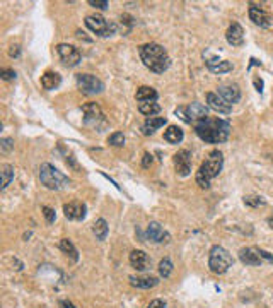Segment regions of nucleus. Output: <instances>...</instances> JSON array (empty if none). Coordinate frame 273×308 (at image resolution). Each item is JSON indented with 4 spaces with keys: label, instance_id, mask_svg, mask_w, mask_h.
Segmentation results:
<instances>
[{
    "label": "nucleus",
    "instance_id": "obj_6",
    "mask_svg": "<svg viewBox=\"0 0 273 308\" xmlns=\"http://www.w3.org/2000/svg\"><path fill=\"white\" fill-rule=\"evenodd\" d=\"M85 26H87L94 34H98V36H101V38L111 36V34H115L116 31V26L110 23V21H106L101 14L87 16L85 17Z\"/></svg>",
    "mask_w": 273,
    "mask_h": 308
},
{
    "label": "nucleus",
    "instance_id": "obj_33",
    "mask_svg": "<svg viewBox=\"0 0 273 308\" xmlns=\"http://www.w3.org/2000/svg\"><path fill=\"white\" fill-rule=\"evenodd\" d=\"M41 209H43V214H45L46 221H48L50 224H51V223H55V219H56L55 209H51V207H48V206H43Z\"/></svg>",
    "mask_w": 273,
    "mask_h": 308
},
{
    "label": "nucleus",
    "instance_id": "obj_19",
    "mask_svg": "<svg viewBox=\"0 0 273 308\" xmlns=\"http://www.w3.org/2000/svg\"><path fill=\"white\" fill-rule=\"evenodd\" d=\"M207 103H209V108H212L214 111H217V113L229 115L232 111V105H229L227 101H224V99L215 93L207 94Z\"/></svg>",
    "mask_w": 273,
    "mask_h": 308
},
{
    "label": "nucleus",
    "instance_id": "obj_40",
    "mask_svg": "<svg viewBox=\"0 0 273 308\" xmlns=\"http://www.w3.org/2000/svg\"><path fill=\"white\" fill-rule=\"evenodd\" d=\"M254 86H256L258 93H263V81L259 79V77H254Z\"/></svg>",
    "mask_w": 273,
    "mask_h": 308
},
{
    "label": "nucleus",
    "instance_id": "obj_36",
    "mask_svg": "<svg viewBox=\"0 0 273 308\" xmlns=\"http://www.w3.org/2000/svg\"><path fill=\"white\" fill-rule=\"evenodd\" d=\"M89 4H90L93 7L103 9V11H105V9H108V6H110V4H108V0H89Z\"/></svg>",
    "mask_w": 273,
    "mask_h": 308
},
{
    "label": "nucleus",
    "instance_id": "obj_10",
    "mask_svg": "<svg viewBox=\"0 0 273 308\" xmlns=\"http://www.w3.org/2000/svg\"><path fill=\"white\" fill-rule=\"evenodd\" d=\"M82 111H84V122L90 125V127H99V124L105 122V115H103L101 108H99L98 103H85L82 106Z\"/></svg>",
    "mask_w": 273,
    "mask_h": 308
},
{
    "label": "nucleus",
    "instance_id": "obj_1",
    "mask_svg": "<svg viewBox=\"0 0 273 308\" xmlns=\"http://www.w3.org/2000/svg\"><path fill=\"white\" fill-rule=\"evenodd\" d=\"M195 132H197V136L202 141L210 142V144H219V142H224L229 139L231 125H229V122H225V120L207 116V118L195 124Z\"/></svg>",
    "mask_w": 273,
    "mask_h": 308
},
{
    "label": "nucleus",
    "instance_id": "obj_9",
    "mask_svg": "<svg viewBox=\"0 0 273 308\" xmlns=\"http://www.w3.org/2000/svg\"><path fill=\"white\" fill-rule=\"evenodd\" d=\"M56 51H58L60 60H62L65 65H68V67H75V65H79L82 60L80 51L72 45H65V43H62V45L56 46Z\"/></svg>",
    "mask_w": 273,
    "mask_h": 308
},
{
    "label": "nucleus",
    "instance_id": "obj_17",
    "mask_svg": "<svg viewBox=\"0 0 273 308\" xmlns=\"http://www.w3.org/2000/svg\"><path fill=\"white\" fill-rule=\"evenodd\" d=\"M128 260H130V264H132V267L137 269V271H147V269L150 267V264H152V260H150V257L144 250L130 252Z\"/></svg>",
    "mask_w": 273,
    "mask_h": 308
},
{
    "label": "nucleus",
    "instance_id": "obj_18",
    "mask_svg": "<svg viewBox=\"0 0 273 308\" xmlns=\"http://www.w3.org/2000/svg\"><path fill=\"white\" fill-rule=\"evenodd\" d=\"M225 40L232 46H242L244 45V31L239 23H232L229 26L227 33H225Z\"/></svg>",
    "mask_w": 273,
    "mask_h": 308
},
{
    "label": "nucleus",
    "instance_id": "obj_31",
    "mask_svg": "<svg viewBox=\"0 0 273 308\" xmlns=\"http://www.w3.org/2000/svg\"><path fill=\"white\" fill-rule=\"evenodd\" d=\"M108 142H110L111 146H115V147H121L125 144V136L121 132H115V134H111V136H110Z\"/></svg>",
    "mask_w": 273,
    "mask_h": 308
},
{
    "label": "nucleus",
    "instance_id": "obj_4",
    "mask_svg": "<svg viewBox=\"0 0 273 308\" xmlns=\"http://www.w3.org/2000/svg\"><path fill=\"white\" fill-rule=\"evenodd\" d=\"M40 180L41 183L50 190H60L70 185V178L65 176L62 171H58L53 164L43 163L40 168Z\"/></svg>",
    "mask_w": 273,
    "mask_h": 308
},
{
    "label": "nucleus",
    "instance_id": "obj_21",
    "mask_svg": "<svg viewBox=\"0 0 273 308\" xmlns=\"http://www.w3.org/2000/svg\"><path fill=\"white\" fill-rule=\"evenodd\" d=\"M167 124L166 118H162V116H150V118H147L144 124H142V134L144 136H152L155 130H159L161 127Z\"/></svg>",
    "mask_w": 273,
    "mask_h": 308
},
{
    "label": "nucleus",
    "instance_id": "obj_23",
    "mask_svg": "<svg viewBox=\"0 0 273 308\" xmlns=\"http://www.w3.org/2000/svg\"><path fill=\"white\" fill-rule=\"evenodd\" d=\"M60 84H62V76H60L58 72L48 71V72H45L41 76V86L46 91H53V89L58 88Z\"/></svg>",
    "mask_w": 273,
    "mask_h": 308
},
{
    "label": "nucleus",
    "instance_id": "obj_11",
    "mask_svg": "<svg viewBox=\"0 0 273 308\" xmlns=\"http://www.w3.org/2000/svg\"><path fill=\"white\" fill-rule=\"evenodd\" d=\"M65 218L70 221H84L87 216V206L80 201H72L63 206Z\"/></svg>",
    "mask_w": 273,
    "mask_h": 308
},
{
    "label": "nucleus",
    "instance_id": "obj_12",
    "mask_svg": "<svg viewBox=\"0 0 273 308\" xmlns=\"http://www.w3.org/2000/svg\"><path fill=\"white\" fill-rule=\"evenodd\" d=\"M174 166L179 176H188L192 173V154H190V151H177V154L174 156Z\"/></svg>",
    "mask_w": 273,
    "mask_h": 308
},
{
    "label": "nucleus",
    "instance_id": "obj_20",
    "mask_svg": "<svg viewBox=\"0 0 273 308\" xmlns=\"http://www.w3.org/2000/svg\"><path fill=\"white\" fill-rule=\"evenodd\" d=\"M130 284L138 289H150L159 284V279L154 276H130Z\"/></svg>",
    "mask_w": 273,
    "mask_h": 308
},
{
    "label": "nucleus",
    "instance_id": "obj_8",
    "mask_svg": "<svg viewBox=\"0 0 273 308\" xmlns=\"http://www.w3.org/2000/svg\"><path fill=\"white\" fill-rule=\"evenodd\" d=\"M77 86L84 94H99L105 89L101 79H98L93 74H79L77 76Z\"/></svg>",
    "mask_w": 273,
    "mask_h": 308
},
{
    "label": "nucleus",
    "instance_id": "obj_24",
    "mask_svg": "<svg viewBox=\"0 0 273 308\" xmlns=\"http://www.w3.org/2000/svg\"><path fill=\"white\" fill-rule=\"evenodd\" d=\"M135 98L138 103H152V101H157L159 94H157V91L154 88H150V86H142V88L137 89Z\"/></svg>",
    "mask_w": 273,
    "mask_h": 308
},
{
    "label": "nucleus",
    "instance_id": "obj_39",
    "mask_svg": "<svg viewBox=\"0 0 273 308\" xmlns=\"http://www.w3.org/2000/svg\"><path fill=\"white\" fill-rule=\"evenodd\" d=\"M19 53H21V48H19V45H16V46H11V50H9V55L11 57H19Z\"/></svg>",
    "mask_w": 273,
    "mask_h": 308
},
{
    "label": "nucleus",
    "instance_id": "obj_5",
    "mask_svg": "<svg viewBox=\"0 0 273 308\" xmlns=\"http://www.w3.org/2000/svg\"><path fill=\"white\" fill-rule=\"evenodd\" d=\"M234 259L224 247L215 245L210 249L209 254V267L214 274H225L229 271V267H232Z\"/></svg>",
    "mask_w": 273,
    "mask_h": 308
},
{
    "label": "nucleus",
    "instance_id": "obj_15",
    "mask_svg": "<svg viewBox=\"0 0 273 308\" xmlns=\"http://www.w3.org/2000/svg\"><path fill=\"white\" fill-rule=\"evenodd\" d=\"M249 17L254 24L261 26V28H268L271 24V16L261 6H256V4H249Z\"/></svg>",
    "mask_w": 273,
    "mask_h": 308
},
{
    "label": "nucleus",
    "instance_id": "obj_34",
    "mask_svg": "<svg viewBox=\"0 0 273 308\" xmlns=\"http://www.w3.org/2000/svg\"><path fill=\"white\" fill-rule=\"evenodd\" d=\"M0 77H2L4 81H12V79H16V71L14 69H2V71H0Z\"/></svg>",
    "mask_w": 273,
    "mask_h": 308
},
{
    "label": "nucleus",
    "instance_id": "obj_27",
    "mask_svg": "<svg viewBox=\"0 0 273 308\" xmlns=\"http://www.w3.org/2000/svg\"><path fill=\"white\" fill-rule=\"evenodd\" d=\"M93 233L96 235V238L99 241H105L108 236V223L105 219H98L96 223L93 224Z\"/></svg>",
    "mask_w": 273,
    "mask_h": 308
},
{
    "label": "nucleus",
    "instance_id": "obj_41",
    "mask_svg": "<svg viewBox=\"0 0 273 308\" xmlns=\"http://www.w3.org/2000/svg\"><path fill=\"white\" fill-rule=\"evenodd\" d=\"M58 306H60V308H77L72 301H67V300H62V301H60Z\"/></svg>",
    "mask_w": 273,
    "mask_h": 308
},
{
    "label": "nucleus",
    "instance_id": "obj_42",
    "mask_svg": "<svg viewBox=\"0 0 273 308\" xmlns=\"http://www.w3.org/2000/svg\"><path fill=\"white\" fill-rule=\"evenodd\" d=\"M268 224H270V228L273 229V218H270V219H268Z\"/></svg>",
    "mask_w": 273,
    "mask_h": 308
},
{
    "label": "nucleus",
    "instance_id": "obj_16",
    "mask_svg": "<svg viewBox=\"0 0 273 308\" xmlns=\"http://www.w3.org/2000/svg\"><path fill=\"white\" fill-rule=\"evenodd\" d=\"M239 259L242 264H246V266H261V264L265 262L261 254H259V249H256V247H246V249H241Z\"/></svg>",
    "mask_w": 273,
    "mask_h": 308
},
{
    "label": "nucleus",
    "instance_id": "obj_25",
    "mask_svg": "<svg viewBox=\"0 0 273 308\" xmlns=\"http://www.w3.org/2000/svg\"><path fill=\"white\" fill-rule=\"evenodd\" d=\"M185 134H183V129L177 127V125H169L167 130L164 132V139L169 142V144H179L183 141Z\"/></svg>",
    "mask_w": 273,
    "mask_h": 308
},
{
    "label": "nucleus",
    "instance_id": "obj_28",
    "mask_svg": "<svg viewBox=\"0 0 273 308\" xmlns=\"http://www.w3.org/2000/svg\"><path fill=\"white\" fill-rule=\"evenodd\" d=\"M0 175H2V190H6L11 181L14 180V168L11 164H2L0 166Z\"/></svg>",
    "mask_w": 273,
    "mask_h": 308
},
{
    "label": "nucleus",
    "instance_id": "obj_7",
    "mask_svg": "<svg viewBox=\"0 0 273 308\" xmlns=\"http://www.w3.org/2000/svg\"><path fill=\"white\" fill-rule=\"evenodd\" d=\"M176 115H179L181 118L185 120L186 124H197L200 122V120L207 118V115H209V108H207L205 105H202V103H192V105L188 106H181L176 110Z\"/></svg>",
    "mask_w": 273,
    "mask_h": 308
},
{
    "label": "nucleus",
    "instance_id": "obj_38",
    "mask_svg": "<svg viewBox=\"0 0 273 308\" xmlns=\"http://www.w3.org/2000/svg\"><path fill=\"white\" fill-rule=\"evenodd\" d=\"M147 308H166V303L162 300H154V301H150V305Z\"/></svg>",
    "mask_w": 273,
    "mask_h": 308
},
{
    "label": "nucleus",
    "instance_id": "obj_29",
    "mask_svg": "<svg viewBox=\"0 0 273 308\" xmlns=\"http://www.w3.org/2000/svg\"><path fill=\"white\" fill-rule=\"evenodd\" d=\"M138 110H140V113L142 115H145V116H154V115H157L159 111H161V105H157L155 101L152 103H140L138 105Z\"/></svg>",
    "mask_w": 273,
    "mask_h": 308
},
{
    "label": "nucleus",
    "instance_id": "obj_2",
    "mask_svg": "<svg viewBox=\"0 0 273 308\" xmlns=\"http://www.w3.org/2000/svg\"><path fill=\"white\" fill-rule=\"evenodd\" d=\"M138 53H140V58L145 67L155 74L166 72L171 65V58H169L166 48L159 43H145L138 48Z\"/></svg>",
    "mask_w": 273,
    "mask_h": 308
},
{
    "label": "nucleus",
    "instance_id": "obj_22",
    "mask_svg": "<svg viewBox=\"0 0 273 308\" xmlns=\"http://www.w3.org/2000/svg\"><path fill=\"white\" fill-rule=\"evenodd\" d=\"M205 64L214 74H225V72L232 71V64L227 62V60H219L215 57H209L205 60Z\"/></svg>",
    "mask_w": 273,
    "mask_h": 308
},
{
    "label": "nucleus",
    "instance_id": "obj_37",
    "mask_svg": "<svg viewBox=\"0 0 273 308\" xmlns=\"http://www.w3.org/2000/svg\"><path fill=\"white\" fill-rule=\"evenodd\" d=\"M150 164H152V154H150V153H145V154H144V161H142V166H144V168H149Z\"/></svg>",
    "mask_w": 273,
    "mask_h": 308
},
{
    "label": "nucleus",
    "instance_id": "obj_30",
    "mask_svg": "<svg viewBox=\"0 0 273 308\" xmlns=\"http://www.w3.org/2000/svg\"><path fill=\"white\" fill-rule=\"evenodd\" d=\"M172 269H174V266H172L171 259L166 257V259H162L161 262H159V274H161L164 279L172 274Z\"/></svg>",
    "mask_w": 273,
    "mask_h": 308
},
{
    "label": "nucleus",
    "instance_id": "obj_14",
    "mask_svg": "<svg viewBox=\"0 0 273 308\" xmlns=\"http://www.w3.org/2000/svg\"><path fill=\"white\" fill-rule=\"evenodd\" d=\"M219 96L227 101L229 105H234L241 99V89L237 84H232V82H227V84H220L219 86Z\"/></svg>",
    "mask_w": 273,
    "mask_h": 308
},
{
    "label": "nucleus",
    "instance_id": "obj_35",
    "mask_svg": "<svg viewBox=\"0 0 273 308\" xmlns=\"http://www.w3.org/2000/svg\"><path fill=\"white\" fill-rule=\"evenodd\" d=\"M0 147H2V153H9V151L14 147V141L9 137H4L2 141H0Z\"/></svg>",
    "mask_w": 273,
    "mask_h": 308
},
{
    "label": "nucleus",
    "instance_id": "obj_3",
    "mask_svg": "<svg viewBox=\"0 0 273 308\" xmlns=\"http://www.w3.org/2000/svg\"><path fill=\"white\" fill-rule=\"evenodd\" d=\"M224 166V156L220 151H210L209 158L202 163L200 170L197 171V183L202 187V189H209L210 181L219 176V173L222 171Z\"/></svg>",
    "mask_w": 273,
    "mask_h": 308
},
{
    "label": "nucleus",
    "instance_id": "obj_32",
    "mask_svg": "<svg viewBox=\"0 0 273 308\" xmlns=\"http://www.w3.org/2000/svg\"><path fill=\"white\" fill-rule=\"evenodd\" d=\"M244 204L251 207H259V206H265V201L261 197H258V195H248V197H244Z\"/></svg>",
    "mask_w": 273,
    "mask_h": 308
},
{
    "label": "nucleus",
    "instance_id": "obj_13",
    "mask_svg": "<svg viewBox=\"0 0 273 308\" xmlns=\"http://www.w3.org/2000/svg\"><path fill=\"white\" fill-rule=\"evenodd\" d=\"M147 238H149L152 243H169L171 235H169L161 224L152 221V223L149 224V228H147Z\"/></svg>",
    "mask_w": 273,
    "mask_h": 308
},
{
    "label": "nucleus",
    "instance_id": "obj_26",
    "mask_svg": "<svg viewBox=\"0 0 273 308\" xmlns=\"http://www.w3.org/2000/svg\"><path fill=\"white\" fill-rule=\"evenodd\" d=\"M60 250H62L63 254H67L68 257L73 260V262H77V260H79V252H77L75 245H73L68 238H63V240L60 241Z\"/></svg>",
    "mask_w": 273,
    "mask_h": 308
}]
</instances>
